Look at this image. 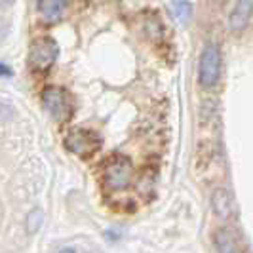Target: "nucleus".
Wrapping results in <instances>:
<instances>
[{"label": "nucleus", "instance_id": "nucleus-2", "mask_svg": "<svg viewBox=\"0 0 253 253\" xmlns=\"http://www.w3.org/2000/svg\"><path fill=\"white\" fill-rule=\"evenodd\" d=\"M221 76V48L215 42L206 44L200 55V65H198V78L204 88H213L219 82Z\"/></svg>", "mask_w": 253, "mask_h": 253}, {"label": "nucleus", "instance_id": "nucleus-4", "mask_svg": "<svg viewBox=\"0 0 253 253\" xmlns=\"http://www.w3.org/2000/svg\"><path fill=\"white\" fill-rule=\"evenodd\" d=\"M57 55H59V48H57L55 40L48 37H42L33 42L31 51H29V61L38 71H46V69H50L51 65H53V61L57 59Z\"/></svg>", "mask_w": 253, "mask_h": 253}, {"label": "nucleus", "instance_id": "nucleus-12", "mask_svg": "<svg viewBox=\"0 0 253 253\" xmlns=\"http://www.w3.org/2000/svg\"><path fill=\"white\" fill-rule=\"evenodd\" d=\"M8 33H10V23H8L6 19L0 17V42L8 37Z\"/></svg>", "mask_w": 253, "mask_h": 253}, {"label": "nucleus", "instance_id": "nucleus-1", "mask_svg": "<svg viewBox=\"0 0 253 253\" xmlns=\"http://www.w3.org/2000/svg\"><path fill=\"white\" fill-rule=\"evenodd\" d=\"M135 175V169L131 162L122 154H114L113 158L107 160L105 169H103V181L109 190H124L131 185Z\"/></svg>", "mask_w": 253, "mask_h": 253}, {"label": "nucleus", "instance_id": "nucleus-10", "mask_svg": "<svg viewBox=\"0 0 253 253\" xmlns=\"http://www.w3.org/2000/svg\"><path fill=\"white\" fill-rule=\"evenodd\" d=\"M168 8L171 10V15L179 19V21H187L189 19L190 12H192V4L190 2H169Z\"/></svg>", "mask_w": 253, "mask_h": 253}, {"label": "nucleus", "instance_id": "nucleus-11", "mask_svg": "<svg viewBox=\"0 0 253 253\" xmlns=\"http://www.w3.org/2000/svg\"><path fill=\"white\" fill-rule=\"evenodd\" d=\"M42 211L40 210H33L31 213H29V219H27V227H29V232H35L38 230V227L42 225Z\"/></svg>", "mask_w": 253, "mask_h": 253}, {"label": "nucleus", "instance_id": "nucleus-14", "mask_svg": "<svg viewBox=\"0 0 253 253\" xmlns=\"http://www.w3.org/2000/svg\"><path fill=\"white\" fill-rule=\"evenodd\" d=\"M59 253H75V252H73V250H69V248H67V250H61V252H59Z\"/></svg>", "mask_w": 253, "mask_h": 253}, {"label": "nucleus", "instance_id": "nucleus-8", "mask_svg": "<svg viewBox=\"0 0 253 253\" xmlns=\"http://www.w3.org/2000/svg\"><path fill=\"white\" fill-rule=\"evenodd\" d=\"M65 10H67V2H63V0H42V2H38V12L50 23L59 21L65 15Z\"/></svg>", "mask_w": 253, "mask_h": 253}, {"label": "nucleus", "instance_id": "nucleus-3", "mask_svg": "<svg viewBox=\"0 0 253 253\" xmlns=\"http://www.w3.org/2000/svg\"><path fill=\"white\" fill-rule=\"evenodd\" d=\"M42 103L57 122H67L73 116V97L63 88H48L42 93Z\"/></svg>", "mask_w": 253, "mask_h": 253}, {"label": "nucleus", "instance_id": "nucleus-7", "mask_svg": "<svg viewBox=\"0 0 253 253\" xmlns=\"http://www.w3.org/2000/svg\"><path fill=\"white\" fill-rule=\"evenodd\" d=\"M211 206L215 210V213L223 219H228L230 215H234V200L230 196V192L225 189H217L211 196Z\"/></svg>", "mask_w": 253, "mask_h": 253}, {"label": "nucleus", "instance_id": "nucleus-13", "mask_svg": "<svg viewBox=\"0 0 253 253\" xmlns=\"http://www.w3.org/2000/svg\"><path fill=\"white\" fill-rule=\"evenodd\" d=\"M12 75H13V73H12V69H10L8 65L0 63V78H2V76H6V78H10V76H12Z\"/></svg>", "mask_w": 253, "mask_h": 253}, {"label": "nucleus", "instance_id": "nucleus-9", "mask_svg": "<svg viewBox=\"0 0 253 253\" xmlns=\"http://www.w3.org/2000/svg\"><path fill=\"white\" fill-rule=\"evenodd\" d=\"M215 248L217 253H240V246H238V238L232 230L228 228H219L215 232Z\"/></svg>", "mask_w": 253, "mask_h": 253}, {"label": "nucleus", "instance_id": "nucleus-5", "mask_svg": "<svg viewBox=\"0 0 253 253\" xmlns=\"http://www.w3.org/2000/svg\"><path fill=\"white\" fill-rule=\"evenodd\" d=\"M101 141L97 139L91 131H86V129H71L67 135H65V147L73 154H78L82 158H88L93 152L99 149Z\"/></svg>", "mask_w": 253, "mask_h": 253}, {"label": "nucleus", "instance_id": "nucleus-6", "mask_svg": "<svg viewBox=\"0 0 253 253\" xmlns=\"http://www.w3.org/2000/svg\"><path fill=\"white\" fill-rule=\"evenodd\" d=\"M252 15H253L252 0H240V2H236L234 8H232V12H230V17H228V27H230V31H234V33L244 31V29L248 27V23H250Z\"/></svg>", "mask_w": 253, "mask_h": 253}]
</instances>
